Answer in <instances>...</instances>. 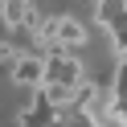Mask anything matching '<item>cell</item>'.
<instances>
[{
	"instance_id": "obj_3",
	"label": "cell",
	"mask_w": 127,
	"mask_h": 127,
	"mask_svg": "<svg viewBox=\"0 0 127 127\" xmlns=\"http://www.w3.org/2000/svg\"><path fill=\"white\" fill-rule=\"evenodd\" d=\"M53 37H58L62 49H78V45L86 41V29L78 25L74 17H53Z\"/></svg>"
},
{
	"instance_id": "obj_2",
	"label": "cell",
	"mask_w": 127,
	"mask_h": 127,
	"mask_svg": "<svg viewBox=\"0 0 127 127\" xmlns=\"http://www.w3.org/2000/svg\"><path fill=\"white\" fill-rule=\"evenodd\" d=\"M12 78H17L21 86H29V90L45 86V58L41 53H21V62L12 66Z\"/></svg>"
},
{
	"instance_id": "obj_4",
	"label": "cell",
	"mask_w": 127,
	"mask_h": 127,
	"mask_svg": "<svg viewBox=\"0 0 127 127\" xmlns=\"http://www.w3.org/2000/svg\"><path fill=\"white\" fill-rule=\"evenodd\" d=\"M21 53H25V49H17L12 41H0V62H4V66H17Z\"/></svg>"
},
{
	"instance_id": "obj_1",
	"label": "cell",
	"mask_w": 127,
	"mask_h": 127,
	"mask_svg": "<svg viewBox=\"0 0 127 127\" xmlns=\"http://www.w3.org/2000/svg\"><path fill=\"white\" fill-rule=\"evenodd\" d=\"M45 82L70 86V90L82 82V62L74 58V49H53V53H45Z\"/></svg>"
}]
</instances>
